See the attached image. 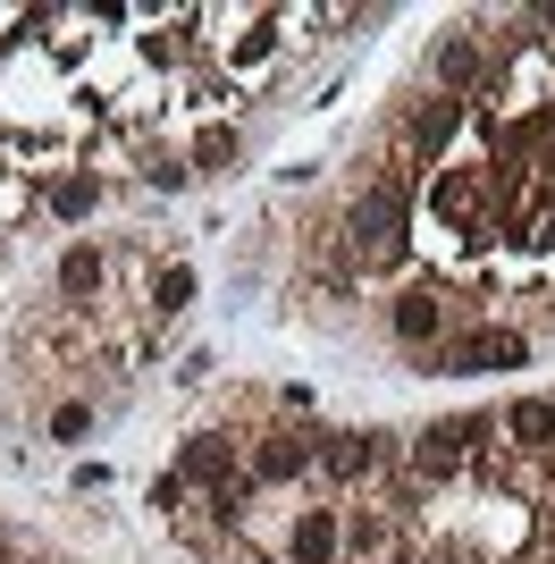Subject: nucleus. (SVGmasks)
Instances as JSON below:
<instances>
[{"label": "nucleus", "instance_id": "1", "mask_svg": "<svg viewBox=\"0 0 555 564\" xmlns=\"http://www.w3.org/2000/svg\"><path fill=\"white\" fill-rule=\"evenodd\" d=\"M395 228H404V219H395V194L370 186L362 203H353V245L370 236V261H395V253H404V236H395Z\"/></svg>", "mask_w": 555, "mask_h": 564}, {"label": "nucleus", "instance_id": "2", "mask_svg": "<svg viewBox=\"0 0 555 564\" xmlns=\"http://www.w3.org/2000/svg\"><path fill=\"white\" fill-rule=\"evenodd\" d=\"M388 321H395L404 346H438V337H446V304H438V295H421V286H413V295H395Z\"/></svg>", "mask_w": 555, "mask_h": 564}, {"label": "nucleus", "instance_id": "3", "mask_svg": "<svg viewBox=\"0 0 555 564\" xmlns=\"http://www.w3.org/2000/svg\"><path fill=\"white\" fill-rule=\"evenodd\" d=\"M463 438H471V422H438V430H421V438H413V464L429 471V480H446V471L463 464Z\"/></svg>", "mask_w": 555, "mask_h": 564}, {"label": "nucleus", "instance_id": "4", "mask_svg": "<svg viewBox=\"0 0 555 564\" xmlns=\"http://www.w3.org/2000/svg\"><path fill=\"white\" fill-rule=\"evenodd\" d=\"M312 455H320V464L337 471V480H353V471H370V464H379V438H362V430H328V438H320Z\"/></svg>", "mask_w": 555, "mask_h": 564}, {"label": "nucleus", "instance_id": "5", "mask_svg": "<svg viewBox=\"0 0 555 564\" xmlns=\"http://www.w3.org/2000/svg\"><path fill=\"white\" fill-rule=\"evenodd\" d=\"M303 464H312V438H295V430H286V438H261V455H253V480H295Z\"/></svg>", "mask_w": 555, "mask_h": 564}, {"label": "nucleus", "instance_id": "6", "mask_svg": "<svg viewBox=\"0 0 555 564\" xmlns=\"http://www.w3.org/2000/svg\"><path fill=\"white\" fill-rule=\"evenodd\" d=\"M185 480H203V489H219V497H228V480H236V455L219 447V438H194V447H185Z\"/></svg>", "mask_w": 555, "mask_h": 564}, {"label": "nucleus", "instance_id": "7", "mask_svg": "<svg viewBox=\"0 0 555 564\" xmlns=\"http://www.w3.org/2000/svg\"><path fill=\"white\" fill-rule=\"evenodd\" d=\"M505 430H513V447H555V404L547 397H522L505 413Z\"/></svg>", "mask_w": 555, "mask_h": 564}, {"label": "nucleus", "instance_id": "8", "mask_svg": "<svg viewBox=\"0 0 555 564\" xmlns=\"http://www.w3.org/2000/svg\"><path fill=\"white\" fill-rule=\"evenodd\" d=\"M51 219H92V203H101V186H92L85 169H68V177H51Z\"/></svg>", "mask_w": 555, "mask_h": 564}, {"label": "nucleus", "instance_id": "9", "mask_svg": "<svg viewBox=\"0 0 555 564\" xmlns=\"http://www.w3.org/2000/svg\"><path fill=\"white\" fill-rule=\"evenodd\" d=\"M337 540H346L337 514H303L295 522V564H328V556H337Z\"/></svg>", "mask_w": 555, "mask_h": 564}, {"label": "nucleus", "instance_id": "10", "mask_svg": "<svg viewBox=\"0 0 555 564\" xmlns=\"http://www.w3.org/2000/svg\"><path fill=\"white\" fill-rule=\"evenodd\" d=\"M194 286H203V279H194V270H185V261H168L161 279H152V312H161V321H177V312L194 304Z\"/></svg>", "mask_w": 555, "mask_h": 564}, {"label": "nucleus", "instance_id": "11", "mask_svg": "<svg viewBox=\"0 0 555 564\" xmlns=\"http://www.w3.org/2000/svg\"><path fill=\"white\" fill-rule=\"evenodd\" d=\"M92 286H101V253H92V245H68V253H59V295H92Z\"/></svg>", "mask_w": 555, "mask_h": 564}, {"label": "nucleus", "instance_id": "12", "mask_svg": "<svg viewBox=\"0 0 555 564\" xmlns=\"http://www.w3.org/2000/svg\"><path fill=\"white\" fill-rule=\"evenodd\" d=\"M471 76H480V43H471V34H455V43L438 51V85H471Z\"/></svg>", "mask_w": 555, "mask_h": 564}, {"label": "nucleus", "instance_id": "13", "mask_svg": "<svg viewBox=\"0 0 555 564\" xmlns=\"http://www.w3.org/2000/svg\"><path fill=\"white\" fill-rule=\"evenodd\" d=\"M455 127H463V101H446V94H438V101H429V110H421V118H413V135H421V143H429V152H438V143H446V135H455Z\"/></svg>", "mask_w": 555, "mask_h": 564}, {"label": "nucleus", "instance_id": "14", "mask_svg": "<svg viewBox=\"0 0 555 564\" xmlns=\"http://www.w3.org/2000/svg\"><path fill=\"white\" fill-rule=\"evenodd\" d=\"M194 169H236V127H210V135L194 143Z\"/></svg>", "mask_w": 555, "mask_h": 564}, {"label": "nucleus", "instance_id": "15", "mask_svg": "<svg viewBox=\"0 0 555 564\" xmlns=\"http://www.w3.org/2000/svg\"><path fill=\"white\" fill-rule=\"evenodd\" d=\"M85 430H92V404H59V413H51V438H59V447H76Z\"/></svg>", "mask_w": 555, "mask_h": 564}, {"label": "nucleus", "instance_id": "16", "mask_svg": "<svg viewBox=\"0 0 555 564\" xmlns=\"http://www.w3.org/2000/svg\"><path fill=\"white\" fill-rule=\"evenodd\" d=\"M177 379H185V388H203V379H210V346H194V354H185V362H177Z\"/></svg>", "mask_w": 555, "mask_h": 564}, {"label": "nucleus", "instance_id": "17", "mask_svg": "<svg viewBox=\"0 0 555 564\" xmlns=\"http://www.w3.org/2000/svg\"><path fill=\"white\" fill-rule=\"evenodd\" d=\"M177 497H185V471H161V480H152V506H161V514H168Z\"/></svg>", "mask_w": 555, "mask_h": 564}]
</instances>
